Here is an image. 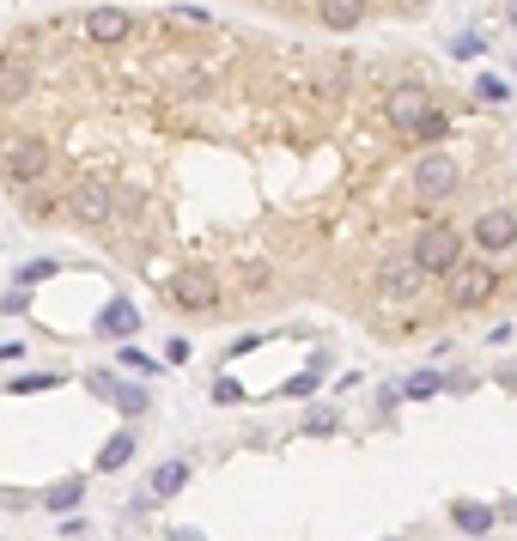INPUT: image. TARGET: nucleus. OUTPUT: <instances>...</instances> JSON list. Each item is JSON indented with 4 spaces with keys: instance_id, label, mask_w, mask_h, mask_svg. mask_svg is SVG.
Segmentation results:
<instances>
[{
    "instance_id": "4",
    "label": "nucleus",
    "mask_w": 517,
    "mask_h": 541,
    "mask_svg": "<svg viewBox=\"0 0 517 541\" xmlns=\"http://www.w3.org/2000/svg\"><path fill=\"white\" fill-rule=\"evenodd\" d=\"M238 7H256V13H268V19H286L292 31H311L317 37V13H323V0H238ZM353 7L365 13V19H420L426 7H432V0H353Z\"/></svg>"
},
{
    "instance_id": "12",
    "label": "nucleus",
    "mask_w": 517,
    "mask_h": 541,
    "mask_svg": "<svg viewBox=\"0 0 517 541\" xmlns=\"http://www.w3.org/2000/svg\"><path fill=\"white\" fill-rule=\"evenodd\" d=\"M438 390H445V377H438V371H414V377L402 383L408 402H426V396H438Z\"/></svg>"
},
{
    "instance_id": "18",
    "label": "nucleus",
    "mask_w": 517,
    "mask_h": 541,
    "mask_svg": "<svg viewBox=\"0 0 517 541\" xmlns=\"http://www.w3.org/2000/svg\"><path fill=\"white\" fill-rule=\"evenodd\" d=\"M43 383H55V377H37V371H31V377H13L7 390H13V396H31V390H43Z\"/></svg>"
},
{
    "instance_id": "9",
    "label": "nucleus",
    "mask_w": 517,
    "mask_h": 541,
    "mask_svg": "<svg viewBox=\"0 0 517 541\" xmlns=\"http://www.w3.org/2000/svg\"><path fill=\"white\" fill-rule=\"evenodd\" d=\"M134 444H140V438H134V426H122V432H116V438H110V444L98 450V475H116L122 462L134 456Z\"/></svg>"
},
{
    "instance_id": "19",
    "label": "nucleus",
    "mask_w": 517,
    "mask_h": 541,
    "mask_svg": "<svg viewBox=\"0 0 517 541\" xmlns=\"http://www.w3.org/2000/svg\"><path fill=\"white\" fill-rule=\"evenodd\" d=\"M341 426V414H329V408H311V432H335Z\"/></svg>"
},
{
    "instance_id": "2",
    "label": "nucleus",
    "mask_w": 517,
    "mask_h": 541,
    "mask_svg": "<svg viewBox=\"0 0 517 541\" xmlns=\"http://www.w3.org/2000/svg\"><path fill=\"white\" fill-rule=\"evenodd\" d=\"M438 298H445L451 323H457V317H499V311H511V304H517V268L469 256L445 286H438Z\"/></svg>"
},
{
    "instance_id": "15",
    "label": "nucleus",
    "mask_w": 517,
    "mask_h": 541,
    "mask_svg": "<svg viewBox=\"0 0 517 541\" xmlns=\"http://www.w3.org/2000/svg\"><path fill=\"white\" fill-rule=\"evenodd\" d=\"M49 274H61V262H49V256H43V262H25V268H19V286H37V280H49Z\"/></svg>"
},
{
    "instance_id": "16",
    "label": "nucleus",
    "mask_w": 517,
    "mask_h": 541,
    "mask_svg": "<svg viewBox=\"0 0 517 541\" xmlns=\"http://www.w3.org/2000/svg\"><path fill=\"white\" fill-rule=\"evenodd\" d=\"M122 365H128V371H140V377H159V359H146L140 347H122Z\"/></svg>"
},
{
    "instance_id": "3",
    "label": "nucleus",
    "mask_w": 517,
    "mask_h": 541,
    "mask_svg": "<svg viewBox=\"0 0 517 541\" xmlns=\"http://www.w3.org/2000/svg\"><path fill=\"white\" fill-rule=\"evenodd\" d=\"M408 256H414V268H420L426 280L445 286V280L469 262V238H463L457 219H420V225L408 231Z\"/></svg>"
},
{
    "instance_id": "17",
    "label": "nucleus",
    "mask_w": 517,
    "mask_h": 541,
    "mask_svg": "<svg viewBox=\"0 0 517 541\" xmlns=\"http://www.w3.org/2000/svg\"><path fill=\"white\" fill-rule=\"evenodd\" d=\"M86 390H92V396H104V402H110V396H116V377H110V371H92V377H86Z\"/></svg>"
},
{
    "instance_id": "20",
    "label": "nucleus",
    "mask_w": 517,
    "mask_h": 541,
    "mask_svg": "<svg viewBox=\"0 0 517 541\" xmlns=\"http://www.w3.org/2000/svg\"><path fill=\"white\" fill-rule=\"evenodd\" d=\"M511 25H517V0H511Z\"/></svg>"
},
{
    "instance_id": "6",
    "label": "nucleus",
    "mask_w": 517,
    "mask_h": 541,
    "mask_svg": "<svg viewBox=\"0 0 517 541\" xmlns=\"http://www.w3.org/2000/svg\"><path fill=\"white\" fill-rule=\"evenodd\" d=\"M67 19H73V31H80L86 43H98V49H116V43L134 37V7H80V13H67Z\"/></svg>"
},
{
    "instance_id": "1",
    "label": "nucleus",
    "mask_w": 517,
    "mask_h": 541,
    "mask_svg": "<svg viewBox=\"0 0 517 541\" xmlns=\"http://www.w3.org/2000/svg\"><path fill=\"white\" fill-rule=\"evenodd\" d=\"M408 49L268 37L207 13H134L98 49L67 13L0 43V183L55 225L61 183H98V250L146 292L219 286V323L329 304L378 335V268L420 225L384 86Z\"/></svg>"
},
{
    "instance_id": "13",
    "label": "nucleus",
    "mask_w": 517,
    "mask_h": 541,
    "mask_svg": "<svg viewBox=\"0 0 517 541\" xmlns=\"http://www.w3.org/2000/svg\"><path fill=\"white\" fill-rule=\"evenodd\" d=\"M122 414H146V408H153V396H146V390H134V383H116V396H110Z\"/></svg>"
},
{
    "instance_id": "10",
    "label": "nucleus",
    "mask_w": 517,
    "mask_h": 541,
    "mask_svg": "<svg viewBox=\"0 0 517 541\" xmlns=\"http://www.w3.org/2000/svg\"><path fill=\"white\" fill-rule=\"evenodd\" d=\"M451 517H457V529H469V535H487V529H493V505H475V499H457Z\"/></svg>"
},
{
    "instance_id": "11",
    "label": "nucleus",
    "mask_w": 517,
    "mask_h": 541,
    "mask_svg": "<svg viewBox=\"0 0 517 541\" xmlns=\"http://www.w3.org/2000/svg\"><path fill=\"white\" fill-rule=\"evenodd\" d=\"M80 493H86V475H67V481H55V487L43 493V511H73V505H80Z\"/></svg>"
},
{
    "instance_id": "5",
    "label": "nucleus",
    "mask_w": 517,
    "mask_h": 541,
    "mask_svg": "<svg viewBox=\"0 0 517 541\" xmlns=\"http://www.w3.org/2000/svg\"><path fill=\"white\" fill-rule=\"evenodd\" d=\"M463 238H469V256H481V262H505V256L517 250V201L481 207V213L463 225Z\"/></svg>"
},
{
    "instance_id": "14",
    "label": "nucleus",
    "mask_w": 517,
    "mask_h": 541,
    "mask_svg": "<svg viewBox=\"0 0 517 541\" xmlns=\"http://www.w3.org/2000/svg\"><path fill=\"white\" fill-rule=\"evenodd\" d=\"M505 98H511V86H505V80H493V73H481V80H475V104H493V110H499Z\"/></svg>"
},
{
    "instance_id": "8",
    "label": "nucleus",
    "mask_w": 517,
    "mask_h": 541,
    "mask_svg": "<svg viewBox=\"0 0 517 541\" xmlns=\"http://www.w3.org/2000/svg\"><path fill=\"white\" fill-rule=\"evenodd\" d=\"M183 481H189V462L183 456H171V462H159V469H153V487H146V499H177L183 493Z\"/></svg>"
},
{
    "instance_id": "7",
    "label": "nucleus",
    "mask_w": 517,
    "mask_h": 541,
    "mask_svg": "<svg viewBox=\"0 0 517 541\" xmlns=\"http://www.w3.org/2000/svg\"><path fill=\"white\" fill-rule=\"evenodd\" d=\"M134 329H140V304L134 298H110L98 311V323H92V335H104V341H128Z\"/></svg>"
}]
</instances>
